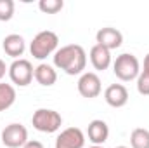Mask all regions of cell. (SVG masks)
<instances>
[{
    "label": "cell",
    "instance_id": "44dd1931",
    "mask_svg": "<svg viewBox=\"0 0 149 148\" xmlns=\"http://www.w3.org/2000/svg\"><path fill=\"white\" fill-rule=\"evenodd\" d=\"M9 72V68H7V65H5V61L3 59H0V80L5 77V73Z\"/></svg>",
    "mask_w": 149,
    "mask_h": 148
},
{
    "label": "cell",
    "instance_id": "277c9868",
    "mask_svg": "<svg viewBox=\"0 0 149 148\" xmlns=\"http://www.w3.org/2000/svg\"><path fill=\"white\" fill-rule=\"evenodd\" d=\"M31 124L33 127L40 131V132H45V134H52L56 131L61 129L63 125V117L61 113L56 110H50V108H38L35 110L33 117H31Z\"/></svg>",
    "mask_w": 149,
    "mask_h": 148
},
{
    "label": "cell",
    "instance_id": "ffe728a7",
    "mask_svg": "<svg viewBox=\"0 0 149 148\" xmlns=\"http://www.w3.org/2000/svg\"><path fill=\"white\" fill-rule=\"evenodd\" d=\"M23 148H43V145H42L40 141H37V140H28L26 145Z\"/></svg>",
    "mask_w": 149,
    "mask_h": 148
},
{
    "label": "cell",
    "instance_id": "ba28073f",
    "mask_svg": "<svg viewBox=\"0 0 149 148\" xmlns=\"http://www.w3.org/2000/svg\"><path fill=\"white\" fill-rule=\"evenodd\" d=\"M85 134L80 127H68L56 138V148H83Z\"/></svg>",
    "mask_w": 149,
    "mask_h": 148
},
{
    "label": "cell",
    "instance_id": "7a4b0ae2",
    "mask_svg": "<svg viewBox=\"0 0 149 148\" xmlns=\"http://www.w3.org/2000/svg\"><path fill=\"white\" fill-rule=\"evenodd\" d=\"M57 45H59L57 33H54L50 30H43V32H40V33H37L33 37L31 44H30V52H31V56L35 59L43 61L50 54H56Z\"/></svg>",
    "mask_w": 149,
    "mask_h": 148
},
{
    "label": "cell",
    "instance_id": "5b68a950",
    "mask_svg": "<svg viewBox=\"0 0 149 148\" xmlns=\"http://www.w3.org/2000/svg\"><path fill=\"white\" fill-rule=\"evenodd\" d=\"M33 75H35V68L31 65V61L28 59H14L9 66V77H10V82L19 85V87H26L31 84L33 80Z\"/></svg>",
    "mask_w": 149,
    "mask_h": 148
},
{
    "label": "cell",
    "instance_id": "7c38bea8",
    "mask_svg": "<svg viewBox=\"0 0 149 148\" xmlns=\"http://www.w3.org/2000/svg\"><path fill=\"white\" fill-rule=\"evenodd\" d=\"M2 49L7 56H10L14 59H21V56L24 54V49H26V42L19 33H10L3 38Z\"/></svg>",
    "mask_w": 149,
    "mask_h": 148
},
{
    "label": "cell",
    "instance_id": "52a82bcc",
    "mask_svg": "<svg viewBox=\"0 0 149 148\" xmlns=\"http://www.w3.org/2000/svg\"><path fill=\"white\" fill-rule=\"evenodd\" d=\"M76 87H78L80 96H83L87 99L97 98L101 94V91H102L101 78H99V75L94 73V72H83V73L80 75V78H78Z\"/></svg>",
    "mask_w": 149,
    "mask_h": 148
},
{
    "label": "cell",
    "instance_id": "30bf717a",
    "mask_svg": "<svg viewBox=\"0 0 149 148\" xmlns=\"http://www.w3.org/2000/svg\"><path fill=\"white\" fill-rule=\"evenodd\" d=\"M104 101L111 108H123L128 103V91L123 84H111L104 91Z\"/></svg>",
    "mask_w": 149,
    "mask_h": 148
},
{
    "label": "cell",
    "instance_id": "e0dca14e",
    "mask_svg": "<svg viewBox=\"0 0 149 148\" xmlns=\"http://www.w3.org/2000/svg\"><path fill=\"white\" fill-rule=\"evenodd\" d=\"M64 2L63 0H40L38 2V9L45 14H57L59 11H63Z\"/></svg>",
    "mask_w": 149,
    "mask_h": 148
},
{
    "label": "cell",
    "instance_id": "8992f818",
    "mask_svg": "<svg viewBox=\"0 0 149 148\" xmlns=\"http://www.w3.org/2000/svg\"><path fill=\"white\" fill-rule=\"evenodd\" d=\"M0 140L5 148H23L28 141V129L23 124L12 122L2 129Z\"/></svg>",
    "mask_w": 149,
    "mask_h": 148
},
{
    "label": "cell",
    "instance_id": "3957f363",
    "mask_svg": "<svg viewBox=\"0 0 149 148\" xmlns=\"http://www.w3.org/2000/svg\"><path fill=\"white\" fill-rule=\"evenodd\" d=\"M113 73L121 82L135 80L141 73V63H139L137 56H134L130 52H123V54L116 56V59L113 63Z\"/></svg>",
    "mask_w": 149,
    "mask_h": 148
},
{
    "label": "cell",
    "instance_id": "d6986e66",
    "mask_svg": "<svg viewBox=\"0 0 149 148\" xmlns=\"http://www.w3.org/2000/svg\"><path fill=\"white\" fill-rule=\"evenodd\" d=\"M137 92L142 96H149V75L148 73H139L137 77Z\"/></svg>",
    "mask_w": 149,
    "mask_h": 148
},
{
    "label": "cell",
    "instance_id": "6da1fadb",
    "mask_svg": "<svg viewBox=\"0 0 149 148\" xmlns=\"http://www.w3.org/2000/svg\"><path fill=\"white\" fill-rule=\"evenodd\" d=\"M54 66L63 70L66 75H80L87 66V52L78 44H68L56 51Z\"/></svg>",
    "mask_w": 149,
    "mask_h": 148
},
{
    "label": "cell",
    "instance_id": "ac0fdd59",
    "mask_svg": "<svg viewBox=\"0 0 149 148\" xmlns=\"http://www.w3.org/2000/svg\"><path fill=\"white\" fill-rule=\"evenodd\" d=\"M14 2L12 0H0V21H10L14 16Z\"/></svg>",
    "mask_w": 149,
    "mask_h": 148
},
{
    "label": "cell",
    "instance_id": "5bb4252c",
    "mask_svg": "<svg viewBox=\"0 0 149 148\" xmlns=\"http://www.w3.org/2000/svg\"><path fill=\"white\" fill-rule=\"evenodd\" d=\"M33 78L37 80L40 85L50 87V85H54V84L57 82V72H56V68H54L52 65H49V63H40L37 68H35Z\"/></svg>",
    "mask_w": 149,
    "mask_h": 148
},
{
    "label": "cell",
    "instance_id": "d4e9b609",
    "mask_svg": "<svg viewBox=\"0 0 149 148\" xmlns=\"http://www.w3.org/2000/svg\"><path fill=\"white\" fill-rule=\"evenodd\" d=\"M0 148H5V147H0Z\"/></svg>",
    "mask_w": 149,
    "mask_h": 148
},
{
    "label": "cell",
    "instance_id": "8fae6325",
    "mask_svg": "<svg viewBox=\"0 0 149 148\" xmlns=\"http://www.w3.org/2000/svg\"><path fill=\"white\" fill-rule=\"evenodd\" d=\"M87 136H88V141H92L94 145H104L109 138V125L101 120V118H94L92 122H88V127H87Z\"/></svg>",
    "mask_w": 149,
    "mask_h": 148
},
{
    "label": "cell",
    "instance_id": "cb8c5ba5",
    "mask_svg": "<svg viewBox=\"0 0 149 148\" xmlns=\"http://www.w3.org/2000/svg\"><path fill=\"white\" fill-rule=\"evenodd\" d=\"M114 148H130V147H123V145H121V147H114Z\"/></svg>",
    "mask_w": 149,
    "mask_h": 148
},
{
    "label": "cell",
    "instance_id": "603a6c76",
    "mask_svg": "<svg viewBox=\"0 0 149 148\" xmlns=\"http://www.w3.org/2000/svg\"><path fill=\"white\" fill-rule=\"evenodd\" d=\"M90 148H104V147H101V145H92Z\"/></svg>",
    "mask_w": 149,
    "mask_h": 148
},
{
    "label": "cell",
    "instance_id": "7402d4cb",
    "mask_svg": "<svg viewBox=\"0 0 149 148\" xmlns=\"http://www.w3.org/2000/svg\"><path fill=\"white\" fill-rule=\"evenodd\" d=\"M142 73L149 75V52L146 54V58H144V70H142Z\"/></svg>",
    "mask_w": 149,
    "mask_h": 148
},
{
    "label": "cell",
    "instance_id": "2e32d148",
    "mask_svg": "<svg viewBox=\"0 0 149 148\" xmlns=\"http://www.w3.org/2000/svg\"><path fill=\"white\" fill-rule=\"evenodd\" d=\"M130 148H149V131L144 127H135L130 132Z\"/></svg>",
    "mask_w": 149,
    "mask_h": 148
},
{
    "label": "cell",
    "instance_id": "9a60e30c",
    "mask_svg": "<svg viewBox=\"0 0 149 148\" xmlns=\"http://www.w3.org/2000/svg\"><path fill=\"white\" fill-rule=\"evenodd\" d=\"M16 103V89L12 84L0 82V111L9 110Z\"/></svg>",
    "mask_w": 149,
    "mask_h": 148
},
{
    "label": "cell",
    "instance_id": "9c48e42d",
    "mask_svg": "<svg viewBox=\"0 0 149 148\" xmlns=\"http://www.w3.org/2000/svg\"><path fill=\"white\" fill-rule=\"evenodd\" d=\"M95 42L99 45H102L104 49L113 51V49H118L123 44V33L120 30L113 28V26H104L95 33Z\"/></svg>",
    "mask_w": 149,
    "mask_h": 148
},
{
    "label": "cell",
    "instance_id": "4fadbf2b",
    "mask_svg": "<svg viewBox=\"0 0 149 148\" xmlns=\"http://www.w3.org/2000/svg\"><path fill=\"white\" fill-rule=\"evenodd\" d=\"M88 58H90L92 66H94L97 72H104V70H108L109 65H111V51L104 49V47L99 45V44L92 45V49H90V52H88Z\"/></svg>",
    "mask_w": 149,
    "mask_h": 148
}]
</instances>
